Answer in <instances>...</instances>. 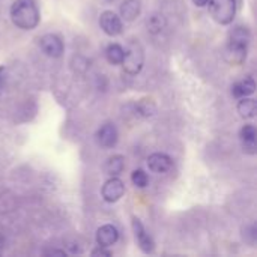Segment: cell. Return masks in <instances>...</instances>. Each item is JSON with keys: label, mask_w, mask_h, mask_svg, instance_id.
I'll use <instances>...</instances> for the list:
<instances>
[{"label": "cell", "mask_w": 257, "mask_h": 257, "mask_svg": "<svg viewBox=\"0 0 257 257\" xmlns=\"http://www.w3.org/2000/svg\"><path fill=\"white\" fill-rule=\"evenodd\" d=\"M125 56V48L119 44H110L106 48V59L110 65H121Z\"/></svg>", "instance_id": "18"}, {"label": "cell", "mask_w": 257, "mask_h": 257, "mask_svg": "<svg viewBox=\"0 0 257 257\" xmlns=\"http://www.w3.org/2000/svg\"><path fill=\"white\" fill-rule=\"evenodd\" d=\"M242 233V239L245 244L254 247L256 245V241H257V229H256V224L254 223H250V224H245L241 230Z\"/></svg>", "instance_id": "21"}, {"label": "cell", "mask_w": 257, "mask_h": 257, "mask_svg": "<svg viewBox=\"0 0 257 257\" xmlns=\"http://www.w3.org/2000/svg\"><path fill=\"white\" fill-rule=\"evenodd\" d=\"M124 66V71L128 75H137L143 69L144 65V48L137 39H131L127 50L124 60L121 63Z\"/></svg>", "instance_id": "2"}, {"label": "cell", "mask_w": 257, "mask_h": 257, "mask_svg": "<svg viewBox=\"0 0 257 257\" xmlns=\"http://www.w3.org/2000/svg\"><path fill=\"white\" fill-rule=\"evenodd\" d=\"M100 27L107 36H118L124 30L122 18L113 11H104L100 15Z\"/></svg>", "instance_id": "5"}, {"label": "cell", "mask_w": 257, "mask_h": 257, "mask_svg": "<svg viewBox=\"0 0 257 257\" xmlns=\"http://www.w3.org/2000/svg\"><path fill=\"white\" fill-rule=\"evenodd\" d=\"M125 194V184L118 176H110L109 181L101 188V196L107 203H115L121 200Z\"/></svg>", "instance_id": "6"}, {"label": "cell", "mask_w": 257, "mask_h": 257, "mask_svg": "<svg viewBox=\"0 0 257 257\" xmlns=\"http://www.w3.org/2000/svg\"><path fill=\"white\" fill-rule=\"evenodd\" d=\"M106 2H109V3H110V2H115V0H106Z\"/></svg>", "instance_id": "28"}, {"label": "cell", "mask_w": 257, "mask_h": 257, "mask_svg": "<svg viewBox=\"0 0 257 257\" xmlns=\"http://www.w3.org/2000/svg\"><path fill=\"white\" fill-rule=\"evenodd\" d=\"M257 112V106L256 101L253 98H241V101L238 103V113L241 115V118L244 119H253L256 116Z\"/></svg>", "instance_id": "17"}, {"label": "cell", "mask_w": 257, "mask_h": 257, "mask_svg": "<svg viewBox=\"0 0 257 257\" xmlns=\"http://www.w3.org/2000/svg\"><path fill=\"white\" fill-rule=\"evenodd\" d=\"M91 254H92V256H106V257L113 256V253H112V251H109V250H106V247H100V245H98V248L92 250V253H91Z\"/></svg>", "instance_id": "23"}, {"label": "cell", "mask_w": 257, "mask_h": 257, "mask_svg": "<svg viewBox=\"0 0 257 257\" xmlns=\"http://www.w3.org/2000/svg\"><path fill=\"white\" fill-rule=\"evenodd\" d=\"M5 72V66L2 65V66H0V78H2V74Z\"/></svg>", "instance_id": "27"}, {"label": "cell", "mask_w": 257, "mask_h": 257, "mask_svg": "<svg viewBox=\"0 0 257 257\" xmlns=\"http://www.w3.org/2000/svg\"><path fill=\"white\" fill-rule=\"evenodd\" d=\"M239 137H241V143H242V150L248 155H254L256 153V137H257L256 127L253 124L244 125L239 131Z\"/></svg>", "instance_id": "11"}, {"label": "cell", "mask_w": 257, "mask_h": 257, "mask_svg": "<svg viewBox=\"0 0 257 257\" xmlns=\"http://www.w3.org/2000/svg\"><path fill=\"white\" fill-rule=\"evenodd\" d=\"M171 165H173L171 158L161 152H155L147 158V167L153 173H165V171L171 168Z\"/></svg>", "instance_id": "12"}, {"label": "cell", "mask_w": 257, "mask_h": 257, "mask_svg": "<svg viewBox=\"0 0 257 257\" xmlns=\"http://www.w3.org/2000/svg\"><path fill=\"white\" fill-rule=\"evenodd\" d=\"M45 256H66V251L65 250H56V248H51V250H45L44 251Z\"/></svg>", "instance_id": "24"}, {"label": "cell", "mask_w": 257, "mask_h": 257, "mask_svg": "<svg viewBox=\"0 0 257 257\" xmlns=\"http://www.w3.org/2000/svg\"><path fill=\"white\" fill-rule=\"evenodd\" d=\"M131 182L137 188H146L149 185V176L143 168H135L131 173Z\"/></svg>", "instance_id": "22"}, {"label": "cell", "mask_w": 257, "mask_h": 257, "mask_svg": "<svg viewBox=\"0 0 257 257\" xmlns=\"http://www.w3.org/2000/svg\"><path fill=\"white\" fill-rule=\"evenodd\" d=\"M14 26L21 30H33L38 27L41 14L35 0H15L9 9Z\"/></svg>", "instance_id": "1"}, {"label": "cell", "mask_w": 257, "mask_h": 257, "mask_svg": "<svg viewBox=\"0 0 257 257\" xmlns=\"http://www.w3.org/2000/svg\"><path fill=\"white\" fill-rule=\"evenodd\" d=\"M193 3L197 6V8H203L209 3V0H193Z\"/></svg>", "instance_id": "25"}, {"label": "cell", "mask_w": 257, "mask_h": 257, "mask_svg": "<svg viewBox=\"0 0 257 257\" xmlns=\"http://www.w3.org/2000/svg\"><path fill=\"white\" fill-rule=\"evenodd\" d=\"M254 91H256V83H254L253 77H245L232 86V95L238 100L253 95Z\"/></svg>", "instance_id": "13"}, {"label": "cell", "mask_w": 257, "mask_h": 257, "mask_svg": "<svg viewBox=\"0 0 257 257\" xmlns=\"http://www.w3.org/2000/svg\"><path fill=\"white\" fill-rule=\"evenodd\" d=\"M250 41H251L250 29H248L247 26H236V27H233V30L230 32L229 41H227V42L248 47V45H250Z\"/></svg>", "instance_id": "15"}, {"label": "cell", "mask_w": 257, "mask_h": 257, "mask_svg": "<svg viewBox=\"0 0 257 257\" xmlns=\"http://www.w3.org/2000/svg\"><path fill=\"white\" fill-rule=\"evenodd\" d=\"M39 47L42 50V53L48 57H53V59H59L62 57L63 51H65V45H63V41L57 36V35H53V33H47L41 38V42H39Z\"/></svg>", "instance_id": "7"}, {"label": "cell", "mask_w": 257, "mask_h": 257, "mask_svg": "<svg viewBox=\"0 0 257 257\" xmlns=\"http://www.w3.org/2000/svg\"><path fill=\"white\" fill-rule=\"evenodd\" d=\"M119 140V132L115 124H104L98 131H97V141L101 147L104 149H112L118 144Z\"/></svg>", "instance_id": "8"}, {"label": "cell", "mask_w": 257, "mask_h": 257, "mask_svg": "<svg viewBox=\"0 0 257 257\" xmlns=\"http://www.w3.org/2000/svg\"><path fill=\"white\" fill-rule=\"evenodd\" d=\"M95 239H97V244L100 247L109 248V247H112V245H115L118 242V239H119V230L113 224H104V226H101L97 230Z\"/></svg>", "instance_id": "10"}, {"label": "cell", "mask_w": 257, "mask_h": 257, "mask_svg": "<svg viewBox=\"0 0 257 257\" xmlns=\"http://www.w3.org/2000/svg\"><path fill=\"white\" fill-rule=\"evenodd\" d=\"M141 14V0H124L121 5V18L134 21Z\"/></svg>", "instance_id": "14"}, {"label": "cell", "mask_w": 257, "mask_h": 257, "mask_svg": "<svg viewBox=\"0 0 257 257\" xmlns=\"http://www.w3.org/2000/svg\"><path fill=\"white\" fill-rule=\"evenodd\" d=\"M132 232H134V236H135L138 248L144 254H152L155 251V241L147 233V230L144 229L143 223L137 217H132Z\"/></svg>", "instance_id": "4"}, {"label": "cell", "mask_w": 257, "mask_h": 257, "mask_svg": "<svg viewBox=\"0 0 257 257\" xmlns=\"http://www.w3.org/2000/svg\"><path fill=\"white\" fill-rule=\"evenodd\" d=\"M125 168V158L122 155H113L107 159L104 170L109 176H119Z\"/></svg>", "instance_id": "16"}, {"label": "cell", "mask_w": 257, "mask_h": 257, "mask_svg": "<svg viewBox=\"0 0 257 257\" xmlns=\"http://www.w3.org/2000/svg\"><path fill=\"white\" fill-rule=\"evenodd\" d=\"M135 112L141 118H152L156 113V104L152 98H141L135 106Z\"/></svg>", "instance_id": "19"}, {"label": "cell", "mask_w": 257, "mask_h": 257, "mask_svg": "<svg viewBox=\"0 0 257 257\" xmlns=\"http://www.w3.org/2000/svg\"><path fill=\"white\" fill-rule=\"evenodd\" d=\"M146 26H147V32H149L150 35H159V33L165 29L167 21H165L164 15H161V14H153V15L149 17Z\"/></svg>", "instance_id": "20"}, {"label": "cell", "mask_w": 257, "mask_h": 257, "mask_svg": "<svg viewBox=\"0 0 257 257\" xmlns=\"http://www.w3.org/2000/svg\"><path fill=\"white\" fill-rule=\"evenodd\" d=\"M209 14L221 26H227L236 15V0H209Z\"/></svg>", "instance_id": "3"}, {"label": "cell", "mask_w": 257, "mask_h": 257, "mask_svg": "<svg viewBox=\"0 0 257 257\" xmlns=\"http://www.w3.org/2000/svg\"><path fill=\"white\" fill-rule=\"evenodd\" d=\"M247 53H248V47L227 42L226 50H224V59H226L227 63H230L233 66H239V65H242L245 62Z\"/></svg>", "instance_id": "9"}, {"label": "cell", "mask_w": 257, "mask_h": 257, "mask_svg": "<svg viewBox=\"0 0 257 257\" xmlns=\"http://www.w3.org/2000/svg\"><path fill=\"white\" fill-rule=\"evenodd\" d=\"M3 244H5V239H3V236H2V235H0V250H2Z\"/></svg>", "instance_id": "26"}]
</instances>
